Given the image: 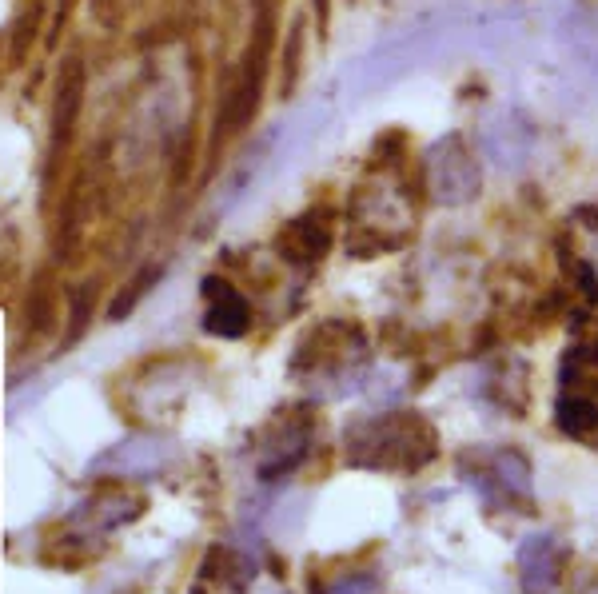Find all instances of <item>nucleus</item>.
Segmentation results:
<instances>
[{"mask_svg": "<svg viewBox=\"0 0 598 594\" xmlns=\"http://www.w3.org/2000/svg\"><path fill=\"white\" fill-rule=\"evenodd\" d=\"M559 427H563L567 435H575V439L591 435V431H598V407L591 399H583V395L559 399Z\"/></svg>", "mask_w": 598, "mask_h": 594, "instance_id": "obj_2", "label": "nucleus"}, {"mask_svg": "<svg viewBox=\"0 0 598 594\" xmlns=\"http://www.w3.org/2000/svg\"><path fill=\"white\" fill-rule=\"evenodd\" d=\"M204 327L216 331V335H244V327H248V303L224 284V299H216L208 307Z\"/></svg>", "mask_w": 598, "mask_h": 594, "instance_id": "obj_1", "label": "nucleus"}]
</instances>
